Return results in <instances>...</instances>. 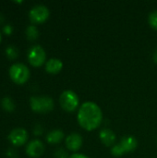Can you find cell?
Here are the masks:
<instances>
[{"instance_id":"4","label":"cell","mask_w":157,"mask_h":158,"mask_svg":"<svg viewBox=\"0 0 157 158\" xmlns=\"http://www.w3.org/2000/svg\"><path fill=\"white\" fill-rule=\"evenodd\" d=\"M8 73L12 81L17 84H23L30 78V69L23 63H15L11 65Z\"/></svg>"},{"instance_id":"7","label":"cell","mask_w":157,"mask_h":158,"mask_svg":"<svg viewBox=\"0 0 157 158\" xmlns=\"http://www.w3.org/2000/svg\"><path fill=\"white\" fill-rule=\"evenodd\" d=\"M50 15V11L44 5H36L32 6L29 12V18L32 23H43L44 22Z\"/></svg>"},{"instance_id":"14","label":"cell","mask_w":157,"mask_h":158,"mask_svg":"<svg viewBox=\"0 0 157 158\" xmlns=\"http://www.w3.org/2000/svg\"><path fill=\"white\" fill-rule=\"evenodd\" d=\"M1 106L6 112H13L14 109H15L14 101L10 97H8V96H5V97L2 98V100H1Z\"/></svg>"},{"instance_id":"9","label":"cell","mask_w":157,"mask_h":158,"mask_svg":"<svg viewBox=\"0 0 157 158\" xmlns=\"http://www.w3.org/2000/svg\"><path fill=\"white\" fill-rule=\"evenodd\" d=\"M44 152V145L40 140L31 141L26 147V153L31 157H39Z\"/></svg>"},{"instance_id":"21","label":"cell","mask_w":157,"mask_h":158,"mask_svg":"<svg viewBox=\"0 0 157 158\" xmlns=\"http://www.w3.org/2000/svg\"><path fill=\"white\" fill-rule=\"evenodd\" d=\"M68 158H89L88 156H86L85 155L82 154H74L72 156H70Z\"/></svg>"},{"instance_id":"17","label":"cell","mask_w":157,"mask_h":158,"mask_svg":"<svg viewBox=\"0 0 157 158\" xmlns=\"http://www.w3.org/2000/svg\"><path fill=\"white\" fill-rule=\"evenodd\" d=\"M148 21H149L150 26L153 29H155V30L157 31V10H155V11H153V12H151L149 14Z\"/></svg>"},{"instance_id":"5","label":"cell","mask_w":157,"mask_h":158,"mask_svg":"<svg viewBox=\"0 0 157 158\" xmlns=\"http://www.w3.org/2000/svg\"><path fill=\"white\" fill-rule=\"evenodd\" d=\"M59 103L61 107L67 112H73L79 106V97L76 93L70 90L64 91L60 97Z\"/></svg>"},{"instance_id":"11","label":"cell","mask_w":157,"mask_h":158,"mask_svg":"<svg viewBox=\"0 0 157 158\" xmlns=\"http://www.w3.org/2000/svg\"><path fill=\"white\" fill-rule=\"evenodd\" d=\"M99 138H100L101 142L103 143V144H105V146H111L112 144L115 143L116 139H117L114 131L109 129L102 130L99 134Z\"/></svg>"},{"instance_id":"18","label":"cell","mask_w":157,"mask_h":158,"mask_svg":"<svg viewBox=\"0 0 157 158\" xmlns=\"http://www.w3.org/2000/svg\"><path fill=\"white\" fill-rule=\"evenodd\" d=\"M68 153L64 149H57L55 152V157L56 158H68Z\"/></svg>"},{"instance_id":"8","label":"cell","mask_w":157,"mask_h":158,"mask_svg":"<svg viewBox=\"0 0 157 158\" xmlns=\"http://www.w3.org/2000/svg\"><path fill=\"white\" fill-rule=\"evenodd\" d=\"M7 138L14 146H21L28 140V132L22 128H17L10 131Z\"/></svg>"},{"instance_id":"1","label":"cell","mask_w":157,"mask_h":158,"mask_svg":"<svg viewBox=\"0 0 157 158\" xmlns=\"http://www.w3.org/2000/svg\"><path fill=\"white\" fill-rule=\"evenodd\" d=\"M103 120L101 108L93 102H85L81 105L78 112V122L86 131L97 129Z\"/></svg>"},{"instance_id":"13","label":"cell","mask_w":157,"mask_h":158,"mask_svg":"<svg viewBox=\"0 0 157 158\" xmlns=\"http://www.w3.org/2000/svg\"><path fill=\"white\" fill-rule=\"evenodd\" d=\"M64 139V132L61 130H54L47 133L46 141L50 144H57Z\"/></svg>"},{"instance_id":"2","label":"cell","mask_w":157,"mask_h":158,"mask_svg":"<svg viewBox=\"0 0 157 158\" xmlns=\"http://www.w3.org/2000/svg\"><path fill=\"white\" fill-rule=\"evenodd\" d=\"M30 106L32 111L36 113H48L54 108V101L51 97L43 96H31L30 98Z\"/></svg>"},{"instance_id":"19","label":"cell","mask_w":157,"mask_h":158,"mask_svg":"<svg viewBox=\"0 0 157 158\" xmlns=\"http://www.w3.org/2000/svg\"><path fill=\"white\" fill-rule=\"evenodd\" d=\"M3 31H4V32H5V33H6V34H10V33L12 32L13 29H12V26H11L10 24H6V25L3 27Z\"/></svg>"},{"instance_id":"15","label":"cell","mask_w":157,"mask_h":158,"mask_svg":"<svg viewBox=\"0 0 157 158\" xmlns=\"http://www.w3.org/2000/svg\"><path fill=\"white\" fill-rule=\"evenodd\" d=\"M25 33H26L27 38L31 41L36 40L37 37L39 36V31H38V29L35 25H29L26 28Z\"/></svg>"},{"instance_id":"16","label":"cell","mask_w":157,"mask_h":158,"mask_svg":"<svg viewBox=\"0 0 157 158\" xmlns=\"http://www.w3.org/2000/svg\"><path fill=\"white\" fill-rule=\"evenodd\" d=\"M6 55L9 59H15L19 56V50L17 49L16 46H14L12 44H9L6 48Z\"/></svg>"},{"instance_id":"24","label":"cell","mask_w":157,"mask_h":158,"mask_svg":"<svg viewBox=\"0 0 157 158\" xmlns=\"http://www.w3.org/2000/svg\"><path fill=\"white\" fill-rule=\"evenodd\" d=\"M1 39H2V36H1V32H0V43H1Z\"/></svg>"},{"instance_id":"6","label":"cell","mask_w":157,"mask_h":158,"mask_svg":"<svg viewBox=\"0 0 157 158\" xmlns=\"http://www.w3.org/2000/svg\"><path fill=\"white\" fill-rule=\"evenodd\" d=\"M27 57H28L29 63L31 66L38 68V67H41L44 63L45 58H46V54H45L44 49L41 45L36 44V45L31 46L29 49Z\"/></svg>"},{"instance_id":"12","label":"cell","mask_w":157,"mask_h":158,"mask_svg":"<svg viewBox=\"0 0 157 158\" xmlns=\"http://www.w3.org/2000/svg\"><path fill=\"white\" fill-rule=\"evenodd\" d=\"M63 68V63L58 58H50L45 63V70L50 74L58 73Z\"/></svg>"},{"instance_id":"20","label":"cell","mask_w":157,"mask_h":158,"mask_svg":"<svg viewBox=\"0 0 157 158\" xmlns=\"http://www.w3.org/2000/svg\"><path fill=\"white\" fill-rule=\"evenodd\" d=\"M42 132H43L42 127H41L40 125H36V126L34 127V129H33V133H34L35 135H40V134H42Z\"/></svg>"},{"instance_id":"10","label":"cell","mask_w":157,"mask_h":158,"mask_svg":"<svg viewBox=\"0 0 157 158\" xmlns=\"http://www.w3.org/2000/svg\"><path fill=\"white\" fill-rule=\"evenodd\" d=\"M82 145V137L78 133H71L66 138V146L68 150L76 152Z\"/></svg>"},{"instance_id":"23","label":"cell","mask_w":157,"mask_h":158,"mask_svg":"<svg viewBox=\"0 0 157 158\" xmlns=\"http://www.w3.org/2000/svg\"><path fill=\"white\" fill-rule=\"evenodd\" d=\"M3 20H4V17L2 16V14H0V23H2Z\"/></svg>"},{"instance_id":"22","label":"cell","mask_w":157,"mask_h":158,"mask_svg":"<svg viewBox=\"0 0 157 158\" xmlns=\"http://www.w3.org/2000/svg\"><path fill=\"white\" fill-rule=\"evenodd\" d=\"M153 58H154V62L157 64V48L155 49V53H154V56H153Z\"/></svg>"},{"instance_id":"3","label":"cell","mask_w":157,"mask_h":158,"mask_svg":"<svg viewBox=\"0 0 157 158\" xmlns=\"http://www.w3.org/2000/svg\"><path fill=\"white\" fill-rule=\"evenodd\" d=\"M137 146L138 142L136 138L132 136L124 137L121 139V142L118 144H116L111 148V154L116 157H119L126 153H130L134 151L137 148Z\"/></svg>"}]
</instances>
